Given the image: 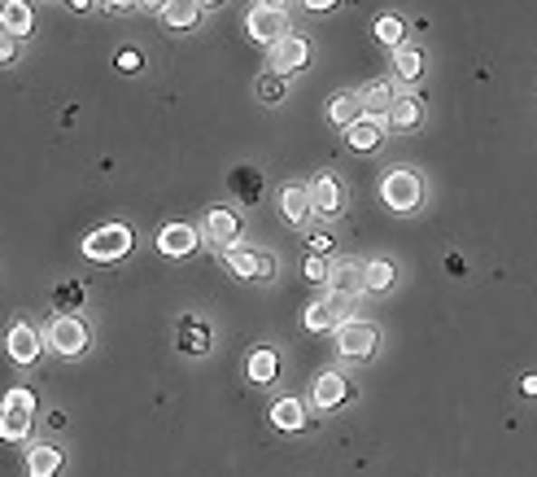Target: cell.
<instances>
[{"instance_id":"cell-1","label":"cell","mask_w":537,"mask_h":477,"mask_svg":"<svg viewBox=\"0 0 537 477\" xmlns=\"http://www.w3.org/2000/svg\"><path fill=\"white\" fill-rule=\"evenodd\" d=\"M35 425V394L31 390H9L5 403H0V433L9 438V443H23L26 433Z\"/></svg>"},{"instance_id":"cell-2","label":"cell","mask_w":537,"mask_h":477,"mask_svg":"<svg viewBox=\"0 0 537 477\" xmlns=\"http://www.w3.org/2000/svg\"><path fill=\"white\" fill-rule=\"evenodd\" d=\"M380 198H385V206L389 210H398V215H407V210H419L424 206V180L416 176V171H389V176L380 180Z\"/></svg>"},{"instance_id":"cell-3","label":"cell","mask_w":537,"mask_h":477,"mask_svg":"<svg viewBox=\"0 0 537 477\" xmlns=\"http://www.w3.org/2000/svg\"><path fill=\"white\" fill-rule=\"evenodd\" d=\"M245 31H249V40H258V44H284L289 40V14H284V5H254L249 9V18H245Z\"/></svg>"},{"instance_id":"cell-4","label":"cell","mask_w":537,"mask_h":477,"mask_svg":"<svg viewBox=\"0 0 537 477\" xmlns=\"http://www.w3.org/2000/svg\"><path fill=\"white\" fill-rule=\"evenodd\" d=\"M83 254H88L92 263H119L122 254H131V228L127 224H105V228H97V232H88Z\"/></svg>"},{"instance_id":"cell-5","label":"cell","mask_w":537,"mask_h":477,"mask_svg":"<svg viewBox=\"0 0 537 477\" xmlns=\"http://www.w3.org/2000/svg\"><path fill=\"white\" fill-rule=\"evenodd\" d=\"M223 263L232 268V277L241 280H271L275 277V258L267 250H258V246H232V250H223Z\"/></svg>"},{"instance_id":"cell-6","label":"cell","mask_w":537,"mask_h":477,"mask_svg":"<svg viewBox=\"0 0 537 477\" xmlns=\"http://www.w3.org/2000/svg\"><path fill=\"white\" fill-rule=\"evenodd\" d=\"M311 57H315V44L306 40V35H289L284 44H275L271 49V71L284 79V75H297V71H306L311 66Z\"/></svg>"},{"instance_id":"cell-7","label":"cell","mask_w":537,"mask_h":477,"mask_svg":"<svg viewBox=\"0 0 537 477\" xmlns=\"http://www.w3.org/2000/svg\"><path fill=\"white\" fill-rule=\"evenodd\" d=\"M49 346L57 355H83L88 351V325L79 316H57L49 325Z\"/></svg>"},{"instance_id":"cell-8","label":"cell","mask_w":537,"mask_h":477,"mask_svg":"<svg viewBox=\"0 0 537 477\" xmlns=\"http://www.w3.org/2000/svg\"><path fill=\"white\" fill-rule=\"evenodd\" d=\"M376 328L367 325V320H345L341 328H337V351L345 355V359H371V351H376Z\"/></svg>"},{"instance_id":"cell-9","label":"cell","mask_w":537,"mask_h":477,"mask_svg":"<svg viewBox=\"0 0 537 477\" xmlns=\"http://www.w3.org/2000/svg\"><path fill=\"white\" fill-rule=\"evenodd\" d=\"M5 351H9V359L14 364H35L40 359V351H44V337L35 333V325H14L9 328V337H5Z\"/></svg>"},{"instance_id":"cell-10","label":"cell","mask_w":537,"mask_h":477,"mask_svg":"<svg viewBox=\"0 0 537 477\" xmlns=\"http://www.w3.org/2000/svg\"><path fill=\"white\" fill-rule=\"evenodd\" d=\"M197 241H201V232L193 224H167L158 232V254H167V258H188L197 250Z\"/></svg>"},{"instance_id":"cell-11","label":"cell","mask_w":537,"mask_h":477,"mask_svg":"<svg viewBox=\"0 0 537 477\" xmlns=\"http://www.w3.org/2000/svg\"><path fill=\"white\" fill-rule=\"evenodd\" d=\"M350 399V385H345L341 373H319L311 381V403H315L319 412H332V407H341Z\"/></svg>"},{"instance_id":"cell-12","label":"cell","mask_w":537,"mask_h":477,"mask_svg":"<svg viewBox=\"0 0 537 477\" xmlns=\"http://www.w3.org/2000/svg\"><path fill=\"white\" fill-rule=\"evenodd\" d=\"M380 141H385V119H371V114H363L359 123L345 131V150H354V153L380 150Z\"/></svg>"},{"instance_id":"cell-13","label":"cell","mask_w":537,"mask_h":477,"mask_svg":"<svg viewBox=\"0 0 537 477\" xmlns=\"http://www.w3.org/2000/svg\"><path fill=\"white\" fill-rule=\"evenodd\" d=\"M236 237H241V219H236L232 210L215 206V210L206 215V241H215V246H223V250H232Z\"/></svg>"},{"instance_id":"cell-14","label":"cell","mask_w":537,"mask_h":477,"mask_svg":"<svg viewBox=\"0 0 537 477\" xmlns=\"http://www.w3.org/2000/svg\"><path fill=\"white\" fill-rule=\"evenodd\" d=\"M311 201H315V210L319 215H341V180L332 176V171H323V176L311 180Z\"/></svg>"},{"instance_id":"cell-15","label":"cell","mask_w":537,"mask_h":477,"mask_svg":"<svg viewBox=\"0 0 537 477\" xmlns=\"http://www.w3.org/2000/svg\"><path fill=\"white\" fill-rule=\"evenodd\" d=\"M280 210H284L289 224H306L311 210H315V201H311V184H284V189H280Z\"/></svg>"},{"instance_id":"cell-16","label":"cell","mask_w":537,"mask_h":477,"mask_svg":"<svg viewBox=\"0 0 537 477\" xmlns=\"http://www.w3.org/2000/svg\"><path fill=\"white\" fill-rule=\"evenodd\" d=\"M350 316H345V302H311L306 307V316H302V325L311 328V333H328V328H341Z\"/></svg>"},{"instance_id":"cell-17","label":"cell","mask_w":537,"mask_h":477,"mask_svg":"<svg viewBox=\"0 0 537 477\" xmlns=\"http://www.w3.org/2000/svg\"><path fill=\"white\" fill-rule=\"evenodd\" d=\"M271 425L280 429V433H297V429L306 425V403L302 399H275L271 403Z\"/></svg>"},{"instance_id":"cell-18","label":"cell","mask_w":537,"mask_h":477,"mask_svg":"<svg viewBox=\"0 0 537 477\" xmlns=\"http://www.w3.org/2000/svg\"><path fill=\"white\" fill-rule=\"evenodd\" d=\"M328 119L341 127V131H350V127L363 119V101H359V92H337V97L328 101Z\"/></svg>"},{"instance_id":"cell-19","label":"cell","mask_w":537,"mask_h":477,"mask_svg":"<svg viewBox=\"0 0 537 477\" xmlns=\"http://www.w3.org/2000/svg\"><path fill=\"white\" fill-rule=\"evenodd\" d=\"M275 373H280V355L271 351V346H258V351L245 359V377L254 381V385H267V381H275Z\"/></svg>"},{"instance_id":"cell-20","label":"cell","mask_w":537,"mask_h":477,"mask_svg":"<svg viewBox=\"0 0 537 477\" xmlns=\"http://www.w3.org/2000/svg\"><path fill=\"white\" fill-rule=\"evenodd\" d=\"M424 123V101L419 97H398L389 110V127L393 131H416Z\"/></svg>"},{"instance_id":"cell-21","label":"cell","mask_w":537,"mask_h":477,"mask_svg":"<svg viewBox=\"0 0 537 477\" xmlns=\"http://www.w3.org/2000/svg\"><path fill=\"white\" fill-rule=\"evenodd\" d=\"M0 26H5L9 35H31V31H35L31 5H26V0H9V5L0 9Z\"/></svg>"},{"instance_id":"cell-22","label":"cell","mask_w":537,"mask_h":477,"mask_svg":"<svg viewBox=\"0 0 537 477\" xmlns=\"http://www.w3.org/2000/svg\"><path fill=\"white\" fill-rule=\"evenodd\" d=\"M328 285L337 289V298H354V294H367L363 289V268H354V263H341V268H332V277Z\"/></svg>"},{"instance_id":"cell-23","label":"cell","mask_w":537,"mask_h":477,"mask_svg":"<svg viewBox=\"0 0 537 477\" xmlns=\"http://www.w3.org/2000/svg\"><path fill=\"white\" fill-rule=\"evenodd\" d=\"M359 101H363V114H371V119H380L385 110H393V88L385 83V79H376V83H367L363 92H359Z\"/></svg>"},{"instance_id":"cell-24","label":"cell","mask_w":537,"mask_h":477,"mask_svg":"<svg viewBox=\"0 0 537 477\" xmlns=\"http://www.w3.org/2000/svg\"><path fill=\"white\" fill-rule=\"evenodd\" d=\"M393 71H398V79L416 83L424 75V53H419V44H402V49L393 53Z\"/></svg>"},{"instance_id":"cell-25","label":"cell","mask_w":537,"mask_h":477,"mask_svg":"<svg viewBox=\"0 0 537 477\" xmlns=\"http://www.w3.org/2000/svg\"><path fill=\"white\" fill-rule=\"evenodd\" d=\"M62 469V452L57 447H35L26 455V477H57Z\"/></svg>"},{"instance_id":"cell-26","label":"cell","mask_w":537,"mask_h":477,"mask_svg":"<svg viewBox=\"0 0 537 477\" xmlns=\"http://www.w3.org/2000/svg\"><path fill=\"white\" fill-rule=\"evenodd\" d=\"M179 351H188V355H206V351H210V333L197 325L193 316H184V320H179Z\"/></svg>"},{"instance_id":"cell-27","label":"cell","mask_w":537,"mask_h":477,"mask_svg":"<svg viewBox=\"0 0 537 477\" xmlns=\"http://www.w3.org/2000/svg\"><path fill=\"white\" fill-rule=\"evenodd\" d=\"M393 285V263L389 258H371V263H363V289L367 294H385Z\"/></svg>"},{"instance_id":"cell-28","label":"cell","mask_w":537,"mask_h":477,"mask_svg":"<svg viewBox=\"0 0 537 477\" xmlns=\"http://www.w3.org/2000/svg\"><path fill=\"white\" fill-rule=\"evenodd\" d=\"M232 193H236L245 206H254L258 193H263V176H258L254 167H236V171H232Z\"/></svg>"},{"instance_id":"cell-29","label":"cell","mask_w":537,"mask_h":477,"mask_svg":"<svg viewBox=\"0 0 537 477\" xmlns=\"http://www.w3.org/2000/svg\"><path fill=\"white\" fill-rule=\"evenodd\" d=\"M371 31H376V40H380V44H389L393 53L407 44V23H402V18H393V14L376 18V26H371Z\"/></svg>"},{"instance_id":"cell-30","label":"cell","mask_w":537,"mask_h":477,"mask_svg":"<svg viewBox=\"0 0 537 477\" xmlns=\"http://www.w3.org/2000/svg\"><path fill=\"white\" fill-rule=\"evenodd\" d=\"M158 9H162L167 26H197V23H201V5H193V0H179V5H158Z\"/></svg>"},{"instance_id":"cell-31","label":"cell","mask_w":537,"mask_h":477,"mask_svg":"<svg viewBox=\"0 0 537 477\" xmlns=\"http://www.w3.org/2000/svg\"><path fill=\"white\" fill-rule=\"evenodd\" d=\"M289 97V83L275 75V71H267V75L258 79V101H267V105H275V101Z\"/></svg>"},{"instance_id":"cell-32","label":"cell","mask_w":537,"mask_h":477,"mask_svg":"<svg viewBox=\"0 0 537 477\" xmlns=\"http://www.w3.org/2000/svg\"><path fill=\"white\" fill-rule=\"evenodd\" d=\"M53 302L62 307V316H74V307L83 302V285H79V280H66V285H57Z\"/></svg>"},{"instance_id":"cell-33","label":"cell","mask_w":537,"mask_h":477,"mask_svg":"<svg viewBox=\"0 0 537 477\" xmlns=\"http://www.w3.org/2000/svg\"><path fill=\"white\" fill-rule=\"evenodd\" d=\"M328 277H332L328 258H319V254H311V258H306V280H311V285H323Z\"/></svg>"},{"instance_id":"cell-34","label":"cell","mask_w":537,"mask_h":477,"mask_svg":"<svg viewBox=\"0 0 537 477\" xmlns=\"http://www.w3.org/2000/svg\"><path fill=\"white\" fill-rule=\"evenodd\" d=\"M114 66H119L122 75H131V71H145V53H136V49H122L119 57H114Z\"/></svg>"},{"instance_id":"cell-35","label":"cell","mask_w":537,"mask_h":477,"mask_svg":"<svg viewBox=\"0 0 537 477\" xmlns=\"http://www.w3.org/2000/svg\"><path fill=\"white\" fill-rule=\"evenodd\" d=\"M328 250H332V237H311V254L328 258Z\"/></svg>"},{"instance_id":"cell-36","label":"cell","mask_w":537,"mask_h":477,"mask_svg":"<svg viewBox=\"0 0 537 477\" xmlns=\"http://www.w3.org/2000/svg\"><path fill=\"white\" fill-rule=\"evenodd\" d=\"M520 394L537 399V373H524V377H520Z\"/></svg>"},{"instance_id":"cell-37","label":"cell","mask_w":537,"mask_h":477,"mask_svg":"<svg viewBox=\"0 0 537 477\" xmlns=\"http://www.w3.org/2000/svg\"><path fill=\"white\" fill-rule=\"evenodd\" d=\"M306 9H311V14H332V9H337V0H311Z\"/></svg>"}]
</instances>
